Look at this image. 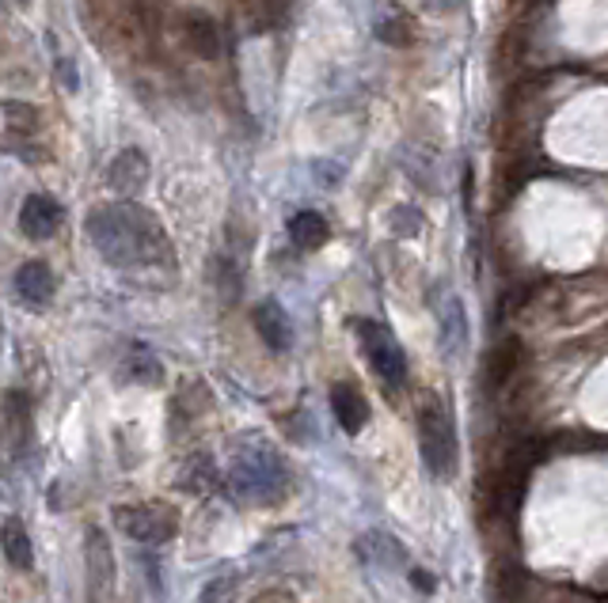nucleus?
<instances>
[{"instance_id":"obj_1","label":"nucleus","mask_w":608,"mask_h":603,"mask_svg":"<svg viewBox=\"0 0 608 603\" xmlns=\"http://www.w3.org/2000/svg\"><path fill=\"white\" fill-rule=\"evenodd\" d=\"M84 228H88V239L96 243V251L119 269L172 262V243H167L160 221L149 209L134 205V201L96 205Z\"/></svg>"},{"instance_id":"obj_2","label":"nucleus","mask_w":608,"mask_h":603,"mask_svg":"<svg viewBox=\"0 0 608 603\" xmlns=\"http://www.w3.org/2000/svg\"><path fill=\"white\" fill-rule=\"evenodd\" d=\"M419 448H422V460H426L430 475L437 482H449L457 475V429H452V417L449 406H445L437 395H426L419 402Z\"/></svg>"},{"instance_id":"obj_3","label":"nucleus","mask_w":608,"mask_h":603,"mask_svg":"<svg viewBox=\"0 0 608 603\" xmlns=\"http://www.w3.org/2000/svg\"><path fill=\"white\" fill-rule=\"evenodd\" d=\"M114 524L122 528V536L137 543H164L175 536V508L164 501H134V505L114 508Z\"/></svg>"},{"instance_id":"obj_4","label":"nucleus","mask_w":608,"mask_h":603,"mask_svg":"<svg viewBox=\"0 0 608 603\" xmlns=\"http://www.w3.org/2000/svg\"><path fill=\"white\" fill-rule=\"evenodd\" d=\"M358 338H361V350H365V357H369V365H373V373L381 376L384 384H404L407 380V357H404V350H399V342H396V335H392L384 323H376V319H361L358 323Z\"/></svg>"},{"instance_id":"obj_5","label":"nucleus","mask_w":608,"mask_h":603,"mask_svg":"<svg viewBox=\"0 0 608 603\" xmlns=\"http://www.w3.org/2000/svg\"><path fill=\"white\" fill-rule=\"evenodd\" d=\"M84 577H88V603H107L114 596V551L103 528L84 531Z\"/></svg>"},{"instance_id":"obj_6","label":"nucleus","mask_w":608,"mask_h":603,"mask_svg":"<svg viewBox=\"0 0 608 603\" xmlns=\"http://www.w3.org/2000/svg\"><path fill=\"white\" fill-rule=\"evenodd\" d=\"M521 365H525V346H521V338H506V342H498L495 350L487 353V361H483V388L502 391L506 384L518 376Z\"/></svg>"},{"instance_id":"obj_7","label":"nucleus","mask_w":608,"mask_h":603,"mask_svg":"<svg viewBox=\"0 0 608 603\" xmlns=\"http://www.w3.org/2000/svg\"><path fill=\"white\" fill-rule=\"evenodd\" d=\"M331 414H335V422L343 425L346 437H358V432L365 429V422H369V402H365V395H361L358 384L338 380L335 388H331Z\"/></svg>"},{"instance_id":"obj_8","label":"nucleus","mask_w":608,"mask_h":603,"mask_svg":"<svg viewBox=\"0 0 608 603\" xmlns=\"http://www.w3.org/2000/svg\"><path fill=\"white\" fill-rule=\"evenodd\" d=\"M61 224V205L50 194H30L20 205V228L27 239H50Z\"/></svg>"},{"instance_id":"obj_9","label":"nucleus","mask_w":608,"mask_h":603,"mask_svg":"<svg viewBox=\"0 0 608 603\" xmlns=\"http://www.w3.org/2000/svg\"><path fill=\"white\" fill-rule=\"evenodd\" d=\"M15 297L27 307H46L53 300V274L46 262H23L15 269Z\"/></svg>"},{"instance_id":"obj_10","label":"nucleus","mask_w":608,"mask_h":603,"mask_svg":"<svg viewBox=\"0 0 608 603\" xmlns=\"http://www.w3.org/2000/svg\"><path fill=\"white\" fill-rule=\"evenodd\" d=\"M256 330H259V338L278 353L294 346V323H289V315L282 312V304H274V300H263V304L256 307Z\"/></svg>"},{"instance_id":"obj_11","label":"nucleus","mask_w":608,"mask_h":603,"mask_svg":"<svg viewBox=\"0 0 608 603\" xmlns=\"http://www.w3.org/2000/svg\"><path fill=\"white\" fill-rule=\"evenodd\" d=\"M145 179H149V160H145V152H137V149H122L119 156H114L111 172H107V183H111L114 190H122V194L141 190Z\"/></svg>"},{"instance_id":"obj_12","label":"nucleus","mask_w":608,"mask_h":603,"mask_svg":"<svg viewBox=\"0 0 608 603\" xmlns=\"http://www.w3.org/2000/svg\"><path fill=\"white\" fill-rule=\"evenodd\" d=\"M289 239H294V247H301V251H320L331 239V224L323 221V213H315V209H301V213H294V221H289Z\"/></svg>"},{"instance_id":"obj_13","label":"nucleus","mask_w":608,"mask_h":603,"mask_svg":"<svg viewBox=\"0 0 608 603\" xmlns=\"http://www.w3.org/2000/svg\"><path fill=\"white\" fill-rule=\"evenodd\" d=\"M183 35H187V46L198 53V58L213 61L221 53V35H218V23H213V15L190 12L187 23H183Z\"/></svg>"},{"instance_id":"obj_14","label":"nucleus","mask_w":608,"mask_h":603,"mask_svg":"<svg viewBox=\"0 0 608 603\" xmlns=\"http://www.w3.org/2000/svg\"><path fill=\"white\" fill-rule=\"evenodd\" d=\"M0 547H4V558L8 566L15 569H30L35 566V547H30V536L15 516H8L4 528H0Z\"/></svg>"},{"instance_id":"obj_15","label":"nucleus","mask_w":608,"mask_h":603,"mask_svg":"<svg viewBox=\"0 0 608 603\" xmlns=\"http://www.w3.org/2000/svg\"><path fill=\"white\" fill-rule=\"evenodd\" d=\"M8 440H12V452L20 455L23 448L30 444V432H35V425H30V399L23 395V391H8Z\"/></svg>"},{"instance_id":"obj_16","label":"nucleus","mask_w":608,"mask_h":603,"mask_svg":"<svg viewBox=\"0 0 608 603\" xmlns=\"http://www.w3.org/2000/svg\"><path fill=\"white\" fill-rule=\"evenodd\" d=\"M376 38H381L384 46L407 50V46H414V38H419V27H414V20L407 12H399V8H388V12L376 20Z\"/></svg>"},{"instance_id":"obj_17","label":"nucleus","mask_w":608,"mask_h":603,"mask_svg":"<svg viewBox=\"0 0 608 603\" xmlns=\"http://www.w3.org/2000/svg\"><path fill=\"white\" fill-rule=\"evenodd\" d=\"M495 592H498V603H521L525 600V574H521L518 562H498Z\"/></svg>"},{"instance_id":"obj_18","label":"nucleus","mask_w":608,"mask_h":603,"mask_svg":"<svg viewBox=\"0 0 608 603\" xmlns=\"http://www.w3.org/2000/svg\"><path fill=\"white\" fill-rule=\"evenodd\" d=\"M4 129L8 137H35L38 134V111L30 103H15V99H8L4 103Z\"/></svg>"},{"instance_id":"obj_19","label":"nucleus","mask_w":608,"mask_h":603,"mask_svg":"<svg viewBox=\"0 0 608 603\" xmlns=\"http://www.w3.org/2000/svg\"><path fill=\"white\" fill-rule=\"evenodd\" d=\"M126 376H134L137 384H160L164 380V368H160V361L149 350H134L126 361Z\"/></svg>"},{"instance_id":"obj_20","label":"nucleus","mask_w":608,"mask_h":603,"mask_svg":"<svg viewBox=\"0 0 608 603\" xmlns=\"http://www.w3.org/2000/svg\"><path fill=\"white\" fill-rule=\"evenodd\" d=\"M236 589V577H218L202 589V603H228V592Z\"/></svg>"},{"instance_id":"obj_21","label":"nucleus","mask_w":608,"mask_h":603,"mask_svg":"<svg viewBox=\"0 0 608 603\" xmlns=\"http://www.w3.org/2000/svg\"><path fill=\"white\" fill-rule=\"evenodd\" d=\"M289 8H294V0H263L266 23H271V27H282V23L289 20Z\"/></svg>"},{"instance_id":"obj_22","label":"nucleus","mask_w":608,"mask_h":603,"mask_svg":"<svg viewBox=\"0 0 608 603\" xmlns=\"http://www.w3.org/2000/svg\"><path fill=\"white\" fill-rule=\"evenodd\" d=\"M248 603H297L294 596H289L286 589H263L259 596H251Z\"/></svg>"},{"instance_id":"obj_23","label":"nucleus","mask_w":608,"mask_h":603,"mask_svg":"<svg viewBox=\"0 0 608 603\" xmlns=\"http://www.w3.org/2000/svg\"><path fill=\"white\" fill-rule=\"evenodd\" d=\"M61 76H65V88L73 91L76 88V76H73V65H69V61H58V80Z\"/></svg>"},{"instance_id":"obj_24","label":"nucleus","mask_w":608,"mask_h":603,"mask_svg":"<svg viewBox=\"0 0 608 603\" xmlns=\"http://www.w3.org/2000/svg\"><path fill=\"white\" fill-rule=\"evenodd\" d=\"M15 4H20V8H23V4H30V0H15Z\"/></svg>"}]
</instances>
